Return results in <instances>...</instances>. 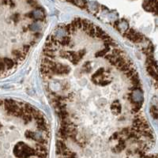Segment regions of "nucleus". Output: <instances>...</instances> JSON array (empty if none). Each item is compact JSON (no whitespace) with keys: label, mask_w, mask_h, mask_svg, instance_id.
I'll return each instance as SVG.
<instances>
[{"label":"nucleus","mask_w":158,"mask_h":158,"mask_svg":"<svg viewBox=\"0 0 158 158\" xmlns=\"http://www.w3.org/2000/svg\"><path fill=\"white\" fill-rule=\"evenodd\" d=\"M111 110H112V112H113V113L119 114L120 113V112H121L120 103H119L118 100L113 102L112 103V107H111Z\"/></svg>","instance_id":"f257e3e1"},{"label":"nucleus","mask_w":158,"mask_h":158,"mask_svg":"<svg viewBox=\"0 0 158 158\" xmlns=\"http://www.w3.org/2000/svg\"><path fill=\"white\" fill-rule=\"evenodd\" d=\"M119 138H120V134H119V133H118V132H116V133H114V134H112V136L111 137V138H110V141H112V139H114V140H119Z\"/></svg>","instance_id":"f03ea898"}]
</instances>
